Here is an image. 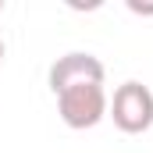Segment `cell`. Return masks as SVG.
Segmentation results:
<instances>
[{
    "mask_svg": "<svg viewBox=\"0 0 153 153\" xmlns=\"http://www.w3.org/2000/svg\"><path fill=\"white\" fill-rule=\"evenodd\" d=\"M57 114L68 128H96L107 117V89L103 82H85L57 93Z\"/></svg>",
    "mask_w": 153,
    "mask_h": 153,
    "instance_id": "6da1fadb",
    "label": "cell"
},
{
    "mask_svg": "<svg viewBox=\"0 0 153 153\" xmlns=\"http://www.w3.org/2000/svg\"><path fill=\"white\" fill-rule=\"evenodd\" d=\"M107 114L114 117V125L128 135H139L153 125V93L143 82H121L114 96L107 100Z\"/></svg>",
    "mask_w": 153,
    "mask_h": 153,
    "instance_id": "7a4b0ae2",
    "label": "cell"
},
{
    "mask_svg": "<svg viewBox=\"0 0 153 153\" xmlns=\"http://www.w3.org/2000/svg\"><path fill=\"white\" fill-rule=\"evenodd\" d=\"M85 82H103V61L85 53V50H71L64 57H57L50 64V89L53 96L71 89V85H85Z\"/></svg>",
    "mask_w": 153,
    "mask_h": 153,
    "instance_id": "3957f363",
    "label": "cell"
},
{
    "mask_svg": "<svg viewBox=\"0 0 153 153\" xmlns=\"http://www.w3.org/2000/svg\"><path fill=\"white\" fill-rule=\"evenodd\" d=\"M4 50H7V46H4V39H0V61H4Z\"/></svg>",
    "mask_w": 153,
    "mask_h": 153,
    "instance_id": "277c9868",
    "label": "cell"
},
{
    "mask_svg": "<svg viewBox=\"0 0 153 153\" xmlns=\"http://www.w3.org/2000/svg\"><path fill=\"white\" fill-rule=\"evenodd\" d=\"M0 14H4V0H0Z\"/></svg>",
    "mask_w": 153,
    "mask_h": 153,
    "instance_id": "5b68a950",
    "label": "cell"
}]
</instances>
